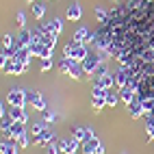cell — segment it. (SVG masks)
I'll return each instance as SVG.
<instances>
[{"label": "cell", "mask_w": 154, "mask_h": 154, "mask_svg": "<svg viewBox=\"0 0 154 154\" xmlns=\"http://www.w3.org/2000/svg\"><path fill=\"white\" fill-rule=\"evenodd\" d=\"M63 57L65 59H74L78 63H83V61L89 57V50L85 48V44L76 42V39H69V42L63 46Z\"/></svg>", "instance_id": "cell-1"}, {"label": "cell", "mask_w": 154, "mask_h": 154, "mask_svg": "<svg viewBox=\"0 0 154 154\" xmlns=\"http://www.w3.org/2000/svg\"><path fill=\"white\" fill-rule=\"evenodd\" d=\"M26 102H28V91H24V89L13 87L9 91V96H7V104L9 106H26Z\"/></svg>", "instance_id": "cell-2"}, {"label": "cell", "mask_w": 154, "mask_h": 154, "mask_svg": "<svg viewBox=\"0 0 154 154\" xmlns=\"http://www.w3.org/2000/svg\"><path fill=\"white\" fill-rule=\"evenodd\" d=\"M104 61V54H100V52H89V57L83 61V69H85V74H94V72L100 67V63Z\"/></svg>", "instance_id": "cell-3"}, {"label": "cell", "mask_w": 154, "mask_h": 154, "mask_svg": "<svg viewBox=\"0 0 154 154\" xmlns=\"http://www.w3.org/2000/svg\"><path fill=\"white\" fill-rule=\"evenodd\" d=\"M113 74H115V85H117V89H122V87H126V85L130 83L132 69H130V67H124V65H119L117 72H113Z\"/></svg>", "instance_id": "cell-4"}, {"label": "cell", "mask_w": 154, "mask_h": 154, "mask_svg": "<svg viewBox=\"0 0 154 154\" xmlns=\"http://www.w3.org/2000/svg\"><path fill=\"white\" fill-rule=\"evenodd\" d=\"M30 59H33V52H30V48H28V46H15V50H13V61L28 65V63H30Z\"/></svg>", "instance_id": "cell-5"}, {"label": "cell", "mask_w": 154, "mask_h": 154, "mask_svg": "<svg viewBox=\"0 0 154 154\" xmlns=\"http://www.w3.org/2000/svg\"><path fill=\"white\" fill-rule=\"evenodd\" d=\"M28 104L33 106L35 111H46V100H44V96L39 94V91H30L28 94Z\"/></svg>", "instance_id": "cell-6"}, {"label": "cell", "mask_w": 154, "mask_h": 154, "mask_svg": "<svg viewBox=\"0 0 154 154\" xmlns=\"http://www.w3.org/2000/svg\"><path fill=\"white\" fill-rule=\"evenodd\" d=\"M50 143H54V132H52V130H48V128L42 132V135L33 137V146L44 148V146H50Z\"/></svg>", "instance_id": "cell-7"}, {"label": "cell", "mask_w": 154, "mask_h": 154, "mask_svg": "<svg viewBox=\"0 0 154 154\" xmlns=\"http://www.w3.org/2000/svg\"><path fill=\"white\" fill-rule=\"evenodd\" d=\"M72 137L78 139L80 143H85L87 139L96 137V132H94V128H83V126H78V128H72Z\"/></svg>", "instance_id": "cell-8"}, {"label": "cell", "mask_w": 154, "mask_h": 154, "mask_svg": "<svg viewBox=\"0 0 154 154\" xmlns=\"http://www.w3.org/2000/svg\"><path fill=\"white\" fill-rule=\"evenodd\" d=\"M42 28L48 30V33H52V35H61V33H63V20H61V17H52V20L46 22Z\"/></svg>", "instance_id": "cell-9"}, {"label": "cell", "mask_w": 154, "mask_h": 154, "mask_svg": "<svg viewBox=\"0 0 154 154\" xmlns=\"http://www.w3.org/2000/svg\"><path fill=\"white\" fill-rule=\"evenodd\" d=\"M72 39H76V42H80V44H91L94 42V33H91L89 28H85V26H80L74 35H72Z\"/></svg>", "instance_id": "cell-10"}, {"label": "cell", "mask_w": 154, "mask_h": 154, "mask_svg": "<svg viewBox=\"0 0 154 154\" xmlns=\"http://www.w3.org/2000/svg\"><path fill=\"white\" fill-rule=\"evenodd\" d=\"M28 69V65H24V63H17V61H9V65L2 69L5 74H13V76H20V74H24V72Z\"/></svg>", "instance_id": "cell-11"}, {"label": "cell", "mask_w": 154, "mask_h": 154, "mask_svg": "<svg viewBox=\"0 0 154 154\" xmlns=\"http://www.w3.org/2000/svg\"><path fill=\"white\" fill-rule=\"evenodd\" d=\"M117 94H119V100H122V102L130 104V102H135V98H137V89H132L130 85H126V87L117 89Z\"/></svg>", "instance_id": "cell-12"}, {"label": "cell", "mask_w": 154, "mask_h": 154, "mask_svg": "<svg viewBox=\"0 0 154 154\" xmlns=\"http://www.w3.org/2000/svg\"><path fill=\"white\" fill-rule=\"evenodd\" d=\"M9 117H11L13 122H22V124L28 122V115L24 113V106H11L9 109Z\"/></svg>", "instance_id": "cell-13"}, {"label": "cell", "mask_w": 154, "mask_h": 154, "mask_svg": "<svg viewBox=\"0 0 154 154\" xmlns=\"http://www.w3.org/2000/svg\"><path fill=\"white\" fill-rule=\"evenodd\" d=\"M20 146L13 141V139H2V143H0V154H17Z\"/></svg>", "instance_id": "cell-14"}, {"label": "cell", "mask_w": 154, "mask_h": 154, "mask_svg": "<svg viewBox=\"0 0 154 154\" xmlns=\"http://www.w3.org/2000/svg\"><path fill=\"white\" fill-rule=\"evenodd\" d=\"M102 146L100 143V139L98 137H91V139H87L85 143H83V154H96V150Z\"/></svg>", "instance_id": "cell-15"}, {"label": "cell", "mask_w": 154, "mask_h": 154, "mask_svg": "<svg viewBox=\"0 0 154 154\" xmlns=\"http://www.w3.org/2000/svg\"><path fill=\"white\" fill-rule=\"evenodd\" d=\"M67 20H72V22H76V20H80L83 17V9H80V5L78 2H72L69 7H67Z\"/></svg>", "instance_id": "cell-16"}, {"label": "cell", "mask_w": 154, "mask_h": 154, "mask_svg": "<svg viewBox=\"0 0 154 154\" xmlns=\"http://www.w3.org/2000/svg\"><path fill=\"white\" fill-rule=\"evenodd\" d=\"M94 85H98V87H104V89H111L113 85H115V74H113V72H109V74H104L102 78L94 80Z\"/></svg>", "instance_id": "cell-17"}, {"label": "cell", "mask_w": 154, "mask_h": 154, "mask_svg": "<svg viewBox=\"0 0 154 154\" xmlns=\"http://www.w3.org/2000/svg\"><path fill=\"white\" fill-rule=\"evenodd\" d=\"M30 39H33V30H28V28H20V33H17V37H15L17 46H28V44H30Z\"/></svg>", "instance_id": "cell-18"}, {"label": "cell", "mask_w": 154, "mask_h": 154, "mask_svg": "<svg viewBox=\"0 0 154 154\" xmlns=\"http://www.w3.org/2000/svg\"><path fill=\"white\" fill-rule=\"evenodd\" d=\"M26 132H28V130L24 128L22 122H13V126H11V139H13L15 143H17V139H20V137H24Z\"/></svg>", "instance_id": "cell-19"}, {"label": "cell", "mask_w": 154, "mask_h": 154, "mask_svg": "<svg viewBox=\"0 0 154 154\" xmlns=\"http://www.w3.org/2000/svg\"><path fill=\"white\" fill-rule=\"evenodd\" d=\"M130 117L132 119H139L143 117V104H141V100H135V102H130Z\"/></svg>", "instance_id": "cell-20"}, {"label": "cell", "mask_w": 154, "mask_h": 154, "mask_svg": "<svg viewBox=\"0 0 154 154\" xmlns=\"http://www.w3.org/2000/svg\"><path fill=\"white\" fill-rule=\"evenodd\" d=\"M30 11H33V17H37V20H42L44 17V13H46V5L44 2H30Z\"/></svg>", "instance_id": "cell-21"}, {"label": "cell", "mask_w": 154, "mask_h": 154, "mask_svg": "<svg viewBox=\"0 0 154 154\" xmlns=\"http://www.w3.org/2000/svg\"><path fill=\"white\" fill-rule=\"evenodd\" d=\"M91 106L94 111H102L106 106V96H91Z\"/></svg>", "instance_id": "cell-22"}, {"label": "cell", "mask_w": 154, "mask_h": 154, "mask_svg": "<svg viewBox=\"0 0 154 154\" xmlns=\"http://www.w3.org/2000/svg\"><path fill=\"white\" fill-rule=\"evenodd\" d=\"M80 148H83V143H80L78 139H74V137H72V139H67V148H65V154H76Z\"/></svg>", "instance_id": "cell-23"}, {"label": "cell", "mask_w": 154, "mask_h": 154, "mask_svg": "<svg viewBox=\"0 0 154 154\" xmlns=\"http://www.w3.org/2000/svg\"><path fill=\"white\" fill-rule=\"evenodd\" d=\"M109 9H104V7H98L96 9V20H98V24H106L109 22Z\"/></svg>", "instance_id": "cell-24"}, {"label": "cell", "mask_w": 154, "mask_h": 154, "mask_svg": "<svg viewBox=\"0 0 154 154\" xmlns=\"http://www.w3.org/2000/svg\"><path fill=\"white\" fill-rule=\"evenodd\" d=\"M15 46H17V42L13 39V35H5L2 37V48L5 50H15Z\"/></svg>", "instance_id": "cell-25"}, {"label": "cell", "mask_w": 154, "mask_h": 154, "mask_svg": "<svg viewBox=\"0 0 154 154\" xmlns=\"http://www.w3.org/2000/svg\"><path fill=\"white\" fill-rule=\"evenodd\" d=\"M104 74H109V69H106V65H104V61H102V63H100V67L94 72V74H91V78H94V80H98V78H102Z\"/></svg>", "instance_id": "cell-26"}, {"label": "cell", "mask_w": 154, "mask_h": 154, "mask_svg": "<svg viewBox=\"0 0 154 154\" xmlns=\"http://www.w3.org/2000/svg\"><path fill=\"white\" fill-rule=\"evenodd\" d=\"M30 143H33V139H30V137H28V132H26V135H24V137H20V139H17V146H20V148H22V150H26V148H30Z\"/></svg>", "instance_id": "cell-27"}, {"label": "cell", "mask_w": 154, "mask_h": 154, "mask_svg": "<svg viewBox=\"0 0 154 154\" xmlns=\"http://www.w3.org/2000/svg\"><path fill=\"white\" fill-rule=\"evenodd\" d=\"M117 102H119V94H111L109 91V96H106V106H117Z\"/></svg>", "instance_id": "cell-28"}, {"label": "cell", "mask_w": 154, "mask_h": 154, "mask_svg": "<svg viewBox=\"0 0 154 154\" xmlns=\"http://www.w3.org/2000/svg\"><path fill=\"white\" fill-rule=\"evenodd\" d=\"M46 128H48L46 124H39V122H35L33 128H30V132H33V137H37V135H42V132H44Z\"/></svg>", "instance_id": "cell-29"}, {"label": "cell", "mask_w": 154, "mask_h": 154, "mask_svg": "<svg viewBox=\"0 0 154 154\" xmlns=\"http://www.w3.org/2000/svg\"><path fill=\"white\" fill-rule=\"evenodd\" d=\"M15 22H17V26H20V28H26V13H24V11H17Z\"/></svg>", "instance_id": "cell-30"}, {"label": "cell", "mask_w": 154, "mask_h": 154, "mask_svg": "<svg viewBox=\"0 0 154 154\" xmlns=\"http://www.w3.org/2000/svg\"><path fill=\"white\" fill-rule=\"evenodd\" d=\"M44 122H48V124H50V122H57V115H54V113L52 111H44Z\"/></svg>", "instance_id": "cell-31"}, {"label": "cell", "mask_w": 154, "mask_h": 154, "mask_svg": "<svg viewBox=\"0 0 154 154\" xmlns=\"http://www.w3.org/2000/svg\"><path fill=\"white\" fill-rule=\"evenodd\" d=\"M146 132H148V139L154 141V124H146Z\"/></svg>", "instance_id": "cell-32"}, {"label": "cell", "mask_w": 154, "mask_h": 154, "mask_svg": "<svg viewBox=\"0 0 154 154\" xmlns=\"http://www.w3.org/2000/svg\"><path fill=\"white\" fill-rule=\"evenodd\" d=\"M50 67H52V59H44L42 61V72H48Z\"/></svg>", "instance_id": "cell-33"}, {"label": "cell", "mask_w": 154, "mask_h": 154, "mask_svg": "<svg viewBox=\"0 0 154 154\" xmlns=\"http://www.w3.org/2000/svg\"><path fill=\"white\" fill-rule=\"evenodd\" d=\"M96 154H104V146H100V148L96 150Z\"/></svg>", "instance_id": "cell-34"}, {"label": "cell", "mask_w": 154, "mask_h": 154, "mask_svg": "<svg viewBox=\"0 0 154 154\" xmlns=\"http://www.w3.org/2000/svg\"><path fill=\"white\" fill-rule=\"evenodd\" d=\"M28 2H35V0H28Z\"/></svg>", "instance_id": "cell-35"}]
</instances>
